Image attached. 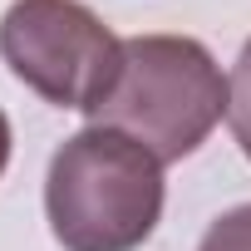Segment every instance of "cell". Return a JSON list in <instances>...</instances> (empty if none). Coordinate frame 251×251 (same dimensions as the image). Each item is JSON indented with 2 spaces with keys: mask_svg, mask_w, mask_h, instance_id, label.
Instances as JSON below:
<instances>
[{
  "mask_svg": "<svg viewBox=\"0 0 251 251\" xmlns=\"http://www.w3.org/2000/svg\"><path fill=\"white\" fill-rule=\"evenodd\" d=\"M226 74L212 50L192 35H133L123 40L113 89L99 99L89 123L138 138L163 168L192 158L226 118Z\"/></svg>",
  "mask_w": 251,
  "mask_h": 251,
  "instance_id": "2",
  "label": "cell"
},
{
  "mask_svg": "<svg viewBox=\"0 0 251 251\" xmlns=\"http://www.w3.org/2000/svg\"><path fill=\"white\" fill-rule=\"evenodd\" d=\"M0 59L54 108L94 113L123 64V40L84 0H10L0 15Z\"/></svg>",
  "mask_w": 251,
  "mask_h": 251,
  "instance_id": "3",
  "label": "cell"
},
{
  "mask_svg": "<svg viewBox=\"0 0 251 251\" xmlns=\"http://www.w3.org/2000/svg\"><path fill=\"white\" fill-rule=\"evenodd\" d=\"M10 118H5V108H0V177H5V168H10Z\"/></svg>",
  "mask_w": 251,
  "mask_h": 251,
  "instance_id": "6",
  "label": "cell"
},
{
  "mask_svg": "<svg viewBox=\"0 0 251 251\" xmlns=\"http://www.w3.org/2000/svg\"><path fill=\"white\" fill-rule=\"evenodd\" d=\"M163 163L128 133L89 123L45 173V217L64 251H138L163 222Z\"/></svg>",
  "mask_w": 251,
  "mask_h": 251,
  "instance_id": "1",
  "label": "cell"
},
{
  "mask_svg": "<svg viewBox=\"0 0 251 251\" xmlns=\"http://www.w3.org/2000/svg\"><path fill=\"white\" fill-rule=\"evenodd\" d=\"M197 251H251V202L222 212V217L202 231Z\"/></svg>",
  "mask_w": 251,
  "mask_h": 251,
  "instance_id": "5",
  "label": "cell"
},
{
  "mask_svg": "<svg viewBox=\"0 0 251 251\" xmlns=\"http://www.w3.org/2000/svg\"><path fill=\"white\" fill-rule=\"evenodd\" d=\"M226 128H231V138H236V148L246 153V163H251V40L241 45V54H236V64H231V79H226Z\"/></svg>",
  "mask_w": 251,
  "mask_h": 251,
  "instance_id": "4",
  "label": "cell"
}]
</instances>
